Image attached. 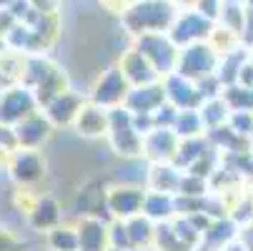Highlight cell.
Instances as JSON below:
<instances>
[{"label": "cell", "instance_id": "9c48e42d", "mask_svg": "<svg viewBox=\"0 0 253 251\" xmlns=\"http://www.w3.org/2000/svg\"><path fill=\"white\" fill-rule=\"evenodd\" d=\"M53 123L43 111H35L30 116H25L23 121H18L13 126L15 141H18V149H43L45 143L53 136Z\"/></svg>", "mask_w": 253, "mask_h": 251}, {"label": "cell", "instance_id": "7402d4cb", "mask_svg": "<svg viewBox=\"0 0 253 251\" xmlns=\"http://www.w3.org/2000/svg\"><path fill=\"white\" fill-rule=\"evenodd\" d=\"M180 168L173 166L170 161L166 163H153L148 171V186L153 191H166V194H178V184H180Z\"/></svg>", "mask_w": 253, "mask_h": 251}, {"label": "cell", "instance_id": "5b68a950", "mask_svg": "<svg viewBox=\"0 0 253 251\" xmlns=\"http://www.w3.org/2000/svg\"><path fill=\"white\" fill-rule=\"evenodd\" d=\"M38 108L41 105H38V98H35L33 88H28L23 83L10 86L0 93V123L3 126H15L18 121L35 113Z\"/></svg>", "mask_w": 253, "mask_h": 251}, {"label": "cell", "instance_id": "f1b7e54d", "mask_svg": "<svg viewBox=\"0 0 253 251\" xmlns=\"http://www.w3.org/2000/svg\"><path fill=\"white\" fill-rule=\"evenodd\" d=\"M153 244L158 251H193L188 244H183L178 239V234L173 231V224H168V221L156 224V241Z\"/></svg>", "mask_w": 253, "mask_h": 251}, {"label": "cell", "instance_id": "2e32d148", "mask_svg": "<svg viewBox=\"0 0 253 251\" xmlns=\"http://www.w3.org/2000/svg\"><path fill=\"white\" fill-rule=\"evenodd\" d=\"M78 229V251H108L111 249V231L108 224L95 216H83Z\"/></svg>", "mask_w": 253, "mask_h": 251}, {"label": "cell", "instance_id": "d6986e66", "mask_svg": "<svg viewBox=\"0 0 253 251\" xmlns=\"http://www.w3.org/2000/svg\"><path fill=\"white\" fill-rule=\"evenodd\" d=\"M238 236V224L226 216V219H215L206 231H203V239L201 244L196 246V251H223V246Z\"/></svg>", "mask_w": 253, "mask_h": 251}, {"label": "cell", "instance_id": "ffe728a7", "mask_svg": "<svg viewBox=\"0 0 253 251\" xmlns=\"http://www.w3.org/2000/svg\"><path fill=\"white\" fill-rule=\"evenodd\" d=\"M143 213L148 219L158 221H170L175 213V194H166V191H148L146 201H143Z\"/></svg>", "mask_w": 253, "mask_h": 251}, {"label": "cell", "instance_id": "f907efd6", "mask_svg": "<svg viewBox=\"0 0 253 251\" xmlns=\"http://www.w3.org/2000/svg\"><path fill=\"white\" fill-rule=\"evenodd\" d=\"M108 251H135V249H116V246H111Z\"/></svg>", "mask_w": 253, "mask_h": 251}, {"label": "cell", "instance_id": "5bb4252c", "mask_svg": "<svg viewBox=\"0 0 253 251\" xmlns=\"http://www.w3.org/2000/svg\"><path fill=\"white\" fill-rule=\"evenodd\" d=\"M73 128L78 131V136L83 138H100L108 136V128H111V111L103 108L98 103H85L78 118L73 121Z\"/></svg>", "mask_w": 253, "mask_h": 251}, {"label": "cell", "instance_id": "836d02e7", "mask_svg": "<svg viewBox=\"0 0 253 251\" xmlns=\"http://www.w3.org/2000/svg\"><path fill=\"white\" fill-rule=\"evenodd\" d=\"M196 88H198V93L203 96V100H211V98H218V96L223 93L226 86L221 83L218 73H211V76L198 78V81H196Z\"/></svg>", "mask_w": 253, "mask_h": 251}, {"label": "cell", "instance_id": "f35d334b", "mask_svg": "<svg viewBox=\"0 0 253 251\" xmlns=\"http://www.w3.org/2000/svg\"><path fill=\"white\" fill-rule=\"evenodd\" d=\"M196 8H198V13L201 15H206L208 20H218L221 18V0H196Z\"/></svg>", "mask_w": 253, "mask_h": 251}, {"label": "cell", "instance_id": "e575fe53", "mask_svg": "<svg viewBox=\"0 0 253 251\" xmlns=\"http://www.w3.org/2000/svg\"><path fill=\"white\" fill-rule=\"evenodd\" d=\"M108 231H111V246H116V249H133L126 219H113L111 224H108Z\"/></svg>", "mask_w": 253, "mask_h": 251}, {"label": "cell", "instance_id": "52a82bcc", "mask_svg": "<svg viewBox=\"0 0 253 251\" xmlns=\"http://www.w3.org/2000/svg\"><path fill=\"white\" fill-rule=\"evenodd\" d=\"M130 83L128 78L123 76L121 65L118 68H108L105 73L98 78V83L93 86V93H90V100L103 105V108H116V105H123L128 93H130Z\"/></svg>", "mask_w": 253, "mask_h": 251}, {"label": "cell", "instance_id": "9a60e30c", "mask_svg": "<svg viewBox=\"0 0 253 251\" xmlns=\"http://www.w3.org/2000/svg\"><path fill=\"white\" fill-rule=\"evenodd\" d=\"M85 105V98L76 91H63L55 100H50L45 105V116L50 118L53 126H73V121L78 118L81 108Z\"/></svg>", "mask_w": 253, "mask_h": 251}, {"label": "cell", "instance_id": "ee69618b", "mask_svg": "<svg viewBox=\"0 0 253 251\" xmlns=\"http://www.w3.org/2000/svg\"><path fill=\"white\" fill-rule=\"evenodd\" d=\"M30 5L35 10H41V13H53L55 5H58V0H30Z\"/></svg>", "mask_w": 253, "mask_h": 251}, {"label": "cell", "instance_id": "f5cc1de1", "mask_svg": "<svg viewBox=\"0 0 253 251\" xmlns=\"http://www.w3.org/2000/svg\"><path fill=\"white\" fill-rule=\"evenodd\" d=\"M0 93H3V91H0Z\"/></svg>", "mask_w": 253, "mask_h": 251}, {"label": "cell", "instance_id": "7bdbcfd3", "mask_svg": "<svg viewBox=\"0 0 253 251\" xmlns=\"http://www.w3.org/2000/svg\"><path fill=\"white\" fill-rule=\"evenodd\" d=\"M238 83L246 86V88H253V58H248L241 68V73H238Z\"/></svg>", "mask_w": 253, "mask_h": 251}, {"label": "cell", "instance_id": "7dc6e473", "mask_svg": "<svg viewBox=\"0 0 253 251\" xmlns=\"http://www.w3.org/2000/svg\"><path fill=\"white\" fill-rule=\"evenodd\" d=\"M248 178H253V149H251V156H248Z\"/></svg>", "mask_w": 253, "mask_h": 251}, {"label": "cell", "instance_id": "ba28073f", "mask_svg": "<svg viewBox=\"0 0 253 251\" xmlns=\"http://www.w3.org/2000/svg\"><path fill=\"white\" fill-rule=\"evenodd\" d=\"M213 20H208L206 15L201 13H183L173 20V25L168 28V35L170 41L178 46V48H186L191 43H201V41H208L211 33H213Z\"/></svg>", "mask_w": 253, "mask_h": 251}, {"label": "cell", "instance_id": "30bf717a", "mask_svg": "<svg viewBox=\"0 0 253 251\" xmlns=\"http://www.w3.org/2000/svg\"><path fill=\"white\" fill-rule=\"evenodd\" d=\"M166 86V98L168 103H173L178 111H188V108H201L203 105V96L196 88V81L180 76V73H170L163 78Z\"/></svg>", "mask_w": 253, "mask_h": 251}, {"label": "cell", "instance_id": "83f0119b", "mask_svg": "<svg viewBox=\"0 0 253 251\" xmlns=\"http://www.w3.org/2000/svg\"><path fill=\"white\" fill-rule=\"evenodd\" d=\"M173 131H175L180 138L203 136V133H206V123H203V118H201V111H198V108L178 111V118H175V126H173Z\"/></svg>", "mask_w": 253, "mask_h": 251}, {"label": "cell", "instance_id": "d4e9b609", "mask_svg": "<svg viewBox=\"0 0 253 251\" xmlns=\"http://www.w3.org/2000/svg\"><path fill=\"white\" fill-rule=\"evenodd\" d=\"M251 58V50L246 48V46H241V48H233L231 53H226V55H221V63H218V78H221V83L223 86H233V83H238V73H241V68H243V63Z\"/></svg>", "mask_w": 253, "mask_h": 251}, {"label": "cell", "instance_id": "6da1fadb", "mask_svg": "<svg viewBox=\"0 0 253 251\" xmlns=\"http://www.w3.org/2000/svg\"><path fill=\"white\" fill-rule=\"evenodd\" d=\"M175 8L168 0H138L123 13V25L133 35L143 33H163L173 25Z\"/></svg>", "mask_w": 253, "mask_h": 251}, {"label": "cell", "instance_id": "44dd1931", "mask_svg": "<svg viewBox=\"0 0 253 251\" xmlns=\"http://www.w3.org/2000/svg\"><path fill=\"white\" fill-rule=\"evenodd\" d=\"M208 149H211V141H208L206 133L203 136H193V138H180V146H178V151H175V156H173L170 163L188 171Z\"/></svg>", "mask_w": 253, "mask_h": 251}, {"label": "cell", "instance_id": "ac0fdd59", "mask_svg": "<svg viewBox=\"0 0 253 251\" xmlns=\"http://www.w3.org/2000/svg\"><path fill=\"white\" fill-rule=\"evenodd\" d=\"M28 221L35 231H50L63 224V208L53 196H43L28 211Z\"/></svg>", "mask_w": 253, "mask_h": 251}, {"label": "cell", "instance_id": "c3c4849f", "mask_svg": "<svg viewBox=\"0 0 253 251\" xmlns=\"http://www.w3.org/2000/svg\"><path fill=\"white\" fill-rule=\"evenodd\" d=\"M178 3H183V8H193L196 0H178Z\"/></svg>", "mask_w": 253, "mask_h": 251}, {"label": "cell", "instance_id": "7c38bea8", "mask_svg": "<svg viewBox=\"0 0 253 251\" xmlns=\"http://www.w3.org/2000/svg\"><path fill=\"white\" fill-rule=\"evenodd\" d=\"M146 194L148 191L143 189V186L123 184V186H116V189L108 191V206H111L116 219H130V216H135V213L143 211Z\"/></svg>", "mask_w": 253, "mask_h": 251}, {"label": "cell", "instance_id": "f6af8a7d", "mask_svg": "<svg viewBox=\"0 0 253 251\" xmlns=\"http://www.w3.org/2000/svg\"><path fill=\"white\" fill-rule=\"evenodd\" d=\"M238 239L246 244V249H248V251H253V221H251V224H246V226H243V231H238Z\"/></svg>", "mask_w": 253, "mask_h": 251}, {"label": "cell", "instance_id": "e0dca14e", "mask_svg": "<svg viewBox=\"0 0 253 251\" xmlns=\"http://www.w3.org/2000/svg\"><path fill=\"white\" fill-rule=\"evenodd\" d=\"M121 70H123V76L128 78L130 86H146V83L161 81L158 70L151 65V60L143 55L138 48L128 50V53L121 58Z\"/></svg>", "mask_w": 253, "mask_h": 251}, {"label": "cell", "instance_id": "816d5d0a", "mask_svg": "<svg viewBox=\"0 0 253 251\" xmlns=\"http://www.w3.org/2000/svg\"><path fill=\"white\" fill-rule=\"evenodd\" d=\"M251 141H253V133H251Z\"/></svg>", "mask_w": 253, "mask_h": 251}, {"label": "cell", "instance_id": "ab89813d", "mask_svg": "<svg viewBox=\"0 0 253 251\" xmlns=\"http://www.w3.org/2000/svg\"><path fill=\"white\" fill-rule=\"evenodd\" d=\"M133 126L135 131L146 138L153 128H156V121H153V113H133Z\"/></svg>", "mask_w": 253, "mask_h": 251}, {"label": "cell", "instance_id": "60d3db41", "mask_svg": "<svg viewBox=\"0 0 253 251\" xmlns=\"http://www.w3.org/2000/svg\"><path fill=\"white\" fill-rule=\"evenodd\" d=\"M0 151H18V141H15V133H13V126H3L0 123Z\"/></svg>", "mask_w": 253, "mask_h": 251}, {"label": "cell", "instance_id": "cb8c5ba5", "mask_svg": "<svg viewBox=\"0 0 253 251\" xmlns=\"http://www.w3.org/2000/svg\"><path fill=\"white\" fill-rule=\"evenodd\" d=\"M63 91H68V78H65V73H63L58 65H53L50 73L33 88L35 98H38V105H43V108H45L50 100H55Z\"/></svg>", "mask_w": 253, "mask_h": 251}, {"label": "cell", "instance_id": "4dcf8cb0", "mask_svg": "<svg viewBox=\"0 0 253 251\" xmlns=\"http://www.w3.org/2000/svg\"><path fill=\"white\" fill-rule=\"evenodd\" d=\"M221 96L231 105V111H253V88L233 83V86H226Z\"/></svg>", "mask_w": 253, "mask_h": 251}, {"label": "cell", "instance_id": "681fc988", "mask_svg": "<svg viewBox=\"0 0 253 251\" xmlns=\"http://www.w3.org/2000/svg\"><path fill=\"white\" fill-rule=\"evenodd\" d=\"M5 48H8V43H5L3 38H0V55H3V53H5Z\"/></svg>", "mask_w": 253, "mask_h": 251}, {"label": "cell", "instance_id": "8d00e7d4", "mask_svg": "<svg viewBox=\"0 0 253 251\" xmlns=\"http://www.w3.org/2000/svg\"><path fill=\"white\" fill-rule=\"evenodd\" d=\"M231 219L241 226H246V224H251L253 221V196H246V199H241L233 208H231Z\"/></svg>", "mask_w": 253, "mask_h": 251}, {"label": "cell", "instance_id": "f546056e", "mask_svg": "<svg viewBox=\"0 0 253 251\" xmlns=\"http://www.w3.org/2000/svg\"><path fill=\"white\" fill-rule=\"evenodd\" d=\"M48 246H50V251H78V229H70L63 224L50 229Z\"/></svg>", "mask_w": 253, "mask_h": 251}, {"label": "cell", "instance_id": "4316f807", "mask_svg": "<svg viewBox=\"0 0 253 251\" xmlns=\"http://www.w3.org/2000/svg\"><path fill=\"white\" fill-rule=\"evenodd\" d=\"M53 70V63L48 60V58H43V55H28L25 58V65H23V86H28V88H35L38 86L48 73Z\"/></svg>", "mask_w": 253, "mask_h": 251}, {"label": "cell", "instance_id": "1f68e13d", "mask_svg": "<svg viewBox=\"0 0 253 251\" xmlns=\"http://www.w3.org/2000/svg\"><path fill=\"white\" fill-rule=\"evenodd\" d=\"M211 191V181L203 176H196L191 171H186L180 176V184H178V194H186V196H206Z\"/></svg>", "mask_w": 253, "mask_h": 251}, {"label": "cell", "instance_id": "484cf974", "mask_svg": "<svg viewBox=\"0 0 253 251\" xmlns=\"http://www.w3.org/2000/svg\"><path fill=\"white\" fill-rule=\"evenodd\" d=\"M201 118H203V123H206V131H211V128H215V126H223V123H228V118H231V105L223 100V96H218V98H211V100H203V105H201Z\"/></svg>", "mask_w": 253, "mask_h": 251}, {"label": "cell", "instance_id": "74e56055", "mask_svg": "<svg viewBox=\"0 0 253 251\" xmlns=\"http://www.w3.org/2000/svg\"><path fill=\"white\" fill-rule=\"evenodd\" d=\"M175 118H178V108L173 103H163L158 111H153V121H156V128H173L175 126Z\"/></svg>", "mask_w": 253, "mask_h": 251}, {"label": "cell", "instance_id": "603a6c76", "mask_svg": "<svg viewBox=\"0 0 253 251\" xmlns=\"http://www.w3.org/2000/svg\"><path fill=\"white\" fill-rule=\"evenodd\" d=\"M126 226H128L130 244H133L135 251H138V249L153 246V241H156V221L148 219L143 211L135 213V216H130V219H126Z\"/></svg>", "mask_w": 253, "mask_h": 251}, {"label": "cell", "instance_id": "3957f363", "mask_svg": "<svg viewBox=\"0 0 253 251\" xmlns=\"http://www.w3.org/2000/svg\"><path fill=\"white\" fill-rule=\"evenodd\" d=\"M135 48L151 60V65L158 70L161 78L175 73L180 50H178V46L170 41V35H163V33H143V35H138Z\"/></svg>", "mask_w": 253, "mask_h": 251}, {"label": "cell", "instance_id": "d590c367", "mask_svg": "<svg viewBox=\"0 0 253 251\" xmlns=\"http://www.w3.org/2000/svg\"><path fill=\"white\" fill-rule=\"evenodd\" d=\"M228 123L236 133L251 138V133H253V111H231Z\"/></svg>", "mask_w": 253, "mask_h": 251}, {"label": "cell", "instance_id": "277c9868", "mask_svg": "<svg viewBox=\"0 0 253 251\" xmlns=\"http://www.w3.org/2000/svg\"><path fill=\"white\" fill-rule=\"evenodd\" d=\"M218 63H221L218 50H215L211 43L201 41V43H191V46H186L183 50H180L175 73L186 76L191 81H198L203 76L215 73V70H218Z\"/></svg>", "mask_w": 253, "mask_h": 251}, {"label": "cell", "instance_id": "d6a6232c", "mask_svg": "<svg viewBox=\"0 0 253 251\" xmlns=\"http://www.w3.org/2000/svg\"><path fill=\"white\" fill-rule=\"evenodd\" d=\"M173 231L178 234V239L183 241V244H188L191 249H196L198 244H201V239H203V231L188 219V216H180V219H175L173 221Z\"/></svg>", "mask_w": 253, "mask_h": 251}, {"label": "cell", "instance_id": "7a4b0ae2", "mask_svg": "<svg viewBox=\"0 0 253 251\" xmlns=\"http://www.w3.org/2000/svg\"><path fill=\"white\" fill-rule=\"evenodd\" d=\"M111 111V128H108V141L118 156L123 158H138L143 156V136L133 126V113L126 105H116Z\"/></svg>", "mask_w": 253, "mask_h": 251}, {"label": "cell", "instance_id": "bcb514c9", "mask_svg": "<svg viewBox=\"0 0 253 251\" xmlns=\"http://www.w3.org/2000/svg\"><path fill=\"white\" fill-rule=\"evenodd\" d=\"M223 251H248V249H246V244L236 236V239H231V241L223 246Z\"/></svg>", "mask_w": 253, "mask_h": 251}, {"label": "cell", "instance_id": "4fadbf2b", "mask_svg": "<svg viewBox=\"0 0 253 251\" xmlns=\"http://www.w3.org/2000/svg\"><path fill=\"white\" fill-rule=\"evenodd\" d=\"M166 100H168L166 98V86H163V78H161L156 83L133 86L123 105H126L130 113H153V111L161 108Z\"/></svg>", "mask_w": 253, "mask_h": 251}, {"label": "cell", "instance_id": "b9f144b4", "mask_svg": "<svg viewBox=\"0 0 253 251\" xmlns=\"http://www.w3.org/2000/svg\"><path fill=\"white\" fill-rule=\"evenodd\" d=\"M0 251H25V244L0 226Z\"/></svg>", "mask_w": 253, "mask_h": 251}, {"label": "cell", "instance_id": "8fae6325", "mask_svg": "<svg viewBox=\"0 0 253 251\" xmlns=\"http://www.w3.org/2000/svg\"><path fill=\"white\" fill-rule=\"evenodd\" d=\"M178 146H180V136L173 128H153L143 138V156L153 163H166L173 161Z\"/></svg>", "mask_w": 253, "mask_h": 251}, {"label": "cell", "instance_id": "8992f818", "mask_svg": "<svg viewBox=\"0 0 253 251\" xmlns=\"http://www.w3.org/2000/svg\"><path fill=\"white\" fill-rule=\"evenodd\" d=\"M8 171H10V178L15 184L33 186V184L43 181L48 163H45V156L41 153V149H18L10 156Z\"/></svg>", "mask_w": 253, "mask_h": 251}]
</instances>
